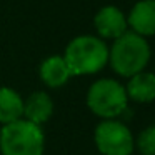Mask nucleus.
Instances as JSON below:
<instances>
[{"instance_id": "obj_7", "label": "nucleus", "mask_w": 155, "mask_h": 155, "mask_svg": "<svg viewBox=\"0 0 155 155\" xmlns=\"http://www.w3.org/2000/svg\"><path fill=\"white\" fill-rule=\"evenodd\" d=\"M132 32L148 37L155 35V0H140L132 7L127 17Z\"/></svg>"}, {"instance_id": "obj_9", "label": "nucleus", "mask_w": 155, "mask_h": 155, "mask_svg": "<svg viewBox=\"0 0 155 155\" xmlns=\"http://www.w3.org/2000/svg\"><path fill=\"white\" fill-rule=\"evenodd\" d=\"M38 74H40V80L50 88L64 87L68 82V78L72 77L64 55H52V57L45 58L40 65Z\"/></svg>"}, {"instance_id": "obj_11", "label": "nucleus", "mask_w": 155, "mask_h": 155, "mask_svg": "<svg viewBox=\"0 0 155 155\" xmlns=\"http://www.w3.org/2000/svg\"><path fill=\"white\" fill-rule=\"evenodd\" d=\"M24 117V98L10 87H0V124H10Z\"/></svg>"}, {"instance_id": "obj_2", "label": "nucleus", "mask_w": 155, "mask_h": 155, "mask_svg": "<svg viewBox=\"0 0 155 155\" xmlns=\"http://www.w3.org/2000/svg\"><path fill=\"white\" fill-rule=\"evenodd\" d=\"M64 58L74 75H90L100 72L108 64V47L95 35H80L70 40Z\"/></svg>"}, {"instance_id": "obj_8", "label": "nucleus", "mask_w": 155, "mask_h": 155, "mask_svg": "<svg viewBox=\"0 0 155 155\" xmlns=\"http://www.w3.org/2000/svg\"><path fill=\"white\" fill-rule=\"evenodd\" d=\"M54 114V100L47 92H34L24 100V117L25 120L35 125H42L50 120Z\"/></svg>"}, {"instance_id": "obj_1", "label": "nucleus", "mask_w": 155, "mask_h": 155, "mask_svg": "<svg viewBox=\"0 0 155 155\" xmlns=\"http://www.w3.org/2000/svg\"><path fill=\"white\" fill-rule=\"evenodd\" d=\"M150 55L152 50L145 37L135 32H125L115 38L112 48L108 50V62L114 72L128 78L145 70L150 62Z\"/></svg>"}, {"instance_id": "obj_4", "label": "nucleus", "mask_w": 155, "mask_h": 155, "mask_svg": "<svg viewBox=\"0 0 155 155\" xmlns=\"http://www.w3.org/2000/svg\"><path fill=\"white\" fill-rule=\"evenodd\" d=\"M128 97L125 87L114 78L94 82L87 92V105L100 118H115L127 108Z\"/></svg>"}, {"instance_id": "obj_10", "label": "nucleus", "mask_w": 155, "mask_h": 155, "mask_svg": "<svg viewBox=\"0 0 155 155\" xmlns=\"http://www.w3.org/2000/svg\"><path fill=\"white\" fill-rule=\"evenodd\" d=\"M127 97L138 104H150L155 100V74L153 72H138L128 77V84L125 87Z\"/></svg>"}, {"instance_id": "obj_12", "label": "nucleus", "mask_w": 155, "mask_h": 155, "mask_svg": "<svg viewBox=\"0 0 155 155\" xmlns=\"http://www.w3.org/2000/svg\"><path fill=\"white\" fill-rule=\"evenodd\" d=\"M135 148L140 155H155V124L145 127L137 135Z\"/></svg>"}, {"instance_id": "obj_5", "label": "nucleus", "mask_w": 155, "mask_h": 155, "mask_svg": "<svg viewBox=\"0 0 155 155\" xmlns=\"http://www.w3.org/2000/svg\"><path fill=\"white\" fill-rule=\"evenodd\" d=\"M94 142L100 155H132L135 150L130 128L115 118H105L95 127Z\"/></svg>"}, {"instance_id": "obj_6", "label": "nucleus", "mask_w": 155, "mask_h": 155, "mask_svg": "<svg viewBox=\"0 0 155 155\" xmlns=\"http://www.w3.org/2000/svg\"><path fill=\"white\" fill-rule=\"evenodd\" d=\"M97 34L102 38H118L122 34L127 32V17L120 8L114 7V5H107V7L100 8L94 18Z\"/></svg>"}, {"instance_id": "obj_3", "label": "nucleus", "mask_w": 155, "mask_h": 155, "mask_svg": "<svg viewBox=\"0 0 155 155\" xmlns=\"http://www.w3.org/2000/svg\"><path fill=\"white\" fill-rule=\"evenodd\" d=\"M45 135L40 125L25 118L2 125L0 153L2 155H44Z\"/></svg>"}]
</instances>
